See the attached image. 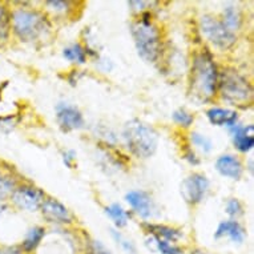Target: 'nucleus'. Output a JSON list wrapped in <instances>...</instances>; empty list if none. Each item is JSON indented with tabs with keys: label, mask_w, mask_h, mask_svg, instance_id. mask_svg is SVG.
Instances as JSON below:
<instances>
[{
	"label": "nucleus",
	"mask_w": 254,
	"mask_h": 254,
	"mask_svg": "<svg viewBox=\"0 0 254 254\" xmlns=\"http://www.w3.org/2000/svg\"><path fill=\"white\" fill-rule=\"evenodd\" d=\"M218 84L217 67L210 55L206 52L197 54L193 59L190 73V96L197 103L210 100L216 93Z\"/></svg>",
	"instance_id": "f257e3e1"
},
{
	"label": "nucleus",
	"mask_w": 254,
	"mask_h": 254,
	"mask_svg": "<svg viewBox=\"0 0 254 254\" xmlns=\"http://www.w3.org/2000/svg\"><path fill=\"white\" fill-rule=\"evenodd\" d=\"M124 138L127 145L134 156L148 158L156 152L158 137L150 125L138 120L127 123L124 128Z\"/></svg>",
	"instance_id": "f03ea898"
},
{
	"label": "nucleus",
	"mask_w": 254,
	"mask_h": 254,
	"mask_svg": "<svg viewBox=\"0 0 254 254\" xmlns=\"http://www.w3.org/2000/svg\"><path fill=\"white\" fill-rule=\"evenodd\" d=\"M132 35L138 55L149 63L156 62L161 52V36L152 21L141 19L132 24Z\"/></svg>",
	"instance_id": "7ed1b4c3"
},
{
	"label": "nucleus",
	"mask_w": 254,
	"mask_h": 254,
	"mask_svg": "<svg viewBox=\"0 0 254 254\" xmlns=\"http://www.w3.org/2000/svg\"><path fill=\"white\" fill-rule=\"evenodd\" d=\"M11 24L13 32L25 42L38 39L48 29L46 17L32 9H15L11 15Z\"/></svg>",
	"instance_id": "20e7f679"
},
{
	"label": "nucleus",
	"mask_w": 254,
	"mask_h": 254,
	"mask_svg": "<svg viewBox=\"0 0 254 254\" xmlns=\"http://www.w3.org/2000/svg\"><path fill=\"white\" fill-rule=\"evenodd\" d=\"M221 96L232 104H245L252 100L253 91L250 84L237 72L226 69L220 76Z\"/></svg>",
	"instance_id": "39448f33"
},
{
	"label": "nucleus",
	"mask_w": 254,
	"mask_h": 254,
	"mask_svg": "<svg viewBox=\"0 0 254 254\" xmlns=\"http://www.w3.org/2000/svg\"><path fill=\"white\" fill-rule=\"evenodd\" d=\"M201 31L209 42L221 50H228L236 43V35L232 34L222 21L205 15L201 19Z\"/></svg>",
	"instance_id": "423d86ee"
},
{
	"label": "nucleus",
	"mask_w": 254,
	"mask_h": 254,
	"mask_svg": "<svg viewBox=\"0 0 254 254\" xmlns=\"http://www.w3.org/2000/svg\"><path fill=\"white\" fill-rule=\"evenodd\" d=\"M209 181L204 175L194 173L181 184V194L189 204H198L208 190Z\"/></svg>",
	"instance_id": "0eeeda50"
},
{
	"label": "nucleus",
	"mask_w": 254,
	"mask_h": 254,
	"mask_svg": "<svg viewBox=\"0 0 254 254\" xmlns=\"http://www.w3.org/2000/svg\"><path fill=\"white\" fill-rule=\"evenodd\" d=\"M11 198L17 208L24 209L28 212H35L42 206L43 201H44V194L35 188L20 187L13 190Z\"/></svg>",
	"instance_id": "6e6552de"
},
{
	"label": "nucleus",
	"mask_w": 254,
	"mask_h": 254,
	"mask_svg": "<svg viewBox=\"0 0 254 254\" xmlns=\"http://www.w3.org/2000/svg\"><path fill=\"white\" fill-rule=\"evenodd\" d=\"M58 121L63 129L72 130L79 129L84 124L83 115L76 107L69 104H59L58 105Z\"/></svg>",
	"instance_id": "1a4fd4ad"
},
{
	"label": "nucleus",
	"mask_w": 254,
	"mask_h": 254,
	"mask_svg": "<svg viewBox=\"0 0 254 254\" xmlns=\"http://www.w3.org/2000/svg\"><path fill=\"white\" fill-rule=\"evenodd\" d=\"M42 212L47 220L52 222H59V224H65L71 222V214L68 212V209L54 198H47L43 201Z\"/></svg>",
	"instance_id": "9d476101"
},
{
	"label": "nucleus",
	"mask_w": 254,
	"mask_h": 254,
	"mask_svg": "<svg viewBox=\"0 0 254 254\" xmlns=\"http://www.w3.org/2000/svg\"><path fill=\"white\" fill-rule=\"evenodd\" d=\"M125 200L142 218L152 216V198L148 193L142 190H132L125 196Z\"/></svg>",
	"instance_id": "9b49d317"
},
{
	"label": "nucleus",
	"mask_w": 254,
	"mask_h": 254,
	"mask_svg": "<svg viewBox=\"0 0 254 254\" xmlns=\"http://www.w3.org/2000/svg\"><path fill=\"white\" fill-rule=\"evenodd\" d=\"M216 169L222 176L233 180H238L242 175L241 161L232 154H224V156L218 157L216 163Z\"/></svg>",
	"instance_id": "f8f14e48"
},
{
	"label": "nucleus",
	"mask_w": 254,
	"mask_h": 254,
	"mask_svg": "<svg viewBox=\"0 0 254 254\" xmlns=\"http://www.w3.org/2000/svg\"><path fill=\"white\" fill-rule=\"evenodd\" d=\"M224 236H228L234 244H242L245 240V232L237 221H222L221 222L214 233V238H221Z\"/></svg>",
	"instance_id": "ddd939ff"
},
{
	"label": "nucleus",
	"mask_w": 254,
	"mask_h": 254,
	"mask_svg": "<svg viewBox=\"0 0 254 254\" xmlns=\"http://www.w3.org/2000/svg\"><path fill=\"white\" fill-rule=\"evenodd\" d=\"M234 145L241 152H249L254 146V127H237L233 130Z\"/></svg>",
	"instance_id": "4468645a"
},
{
	"label": "nucleus",
	"mask_w": 254,
	"mask_h": 254,
	"mask_svg": "<svg viewBox=\"0 0 254 254\" xmlns=\"http://www.w3.org/2000/svg\"><path fill=\"white\" fill-rule=\"evenodd\" d=\"M209 121L217 127H234L237 121V112L225 108H210L206 112Z\"/></svg>",
	"instance_id": "2eb2a0df"
},
{
	"label": "nucleus",
	"mask_w": 254,
	"mask_h": 254,
	"mask_svg": "<svg viewBox=\"0 0 254 254\" xmlns=\"http://www.w3.org/2000/svg\"><path fill=\"white\" fill-rule=\"evenodd\" d=\"M46 236V230L43 229V228H39V226H35L32 229L28 230V233L25 234V238L23 244H21V250L25 252V253H31V252H34L39 245H40V242Z\"/></svg>",
	"instance_id": "dca6fc26"
},
{
	"label": "nucleus",
	"mask_w": 254,
	"mask_h": 254,
	"mask_svg": "<svg viewBox=\"0 0 254 254\" xmlns=\"http://www.w3.org/2000/svg\"><path fill=\"white\" fill-rule=\"evenodd\" d=\"M146 226L149 228V232L153 234L154 238H157V240H164V241H168V242H175L181 237V233H180L179 230L172 229V228H169V226L149 225V224H148Z\"/></svg>",
	"instance_id": "f3484780"
},
{
	"label": "nucleus",
	"mask_w": 254,
	"mask_h": 254,
	"mask_svg": "<svg viewBox=\"0 0 254 254\" xmlns=\"http://www.w3.org/2000/svg\"><path fill=\"white\" fill-rule=\"evenodd\" d=\"M222 24L225 25L232 34L240 28V25H241V15H240V11H238L237 7H234V5H228L226 7L225 11H224V21H222Z\"/></svg>",
	"instance_id": "a211bd4d"
},
{
	"label": "nucleus",
	"mask_w": 254,
	"mask_h": 254,
	"mask_svg": "<svg viewBox=\"0 0 254 254\" xmlns=\"http://www.w3.org/2000/svg\"><path fill=\"white\" fill-rule=\"evenodd\" d=\"M105 213L112 218L113 222H115V225H116L117 228H123V226L127 225L128 216H127V213H125V210L121 208L120 205H111V206H108V208L105 209Z\"/></svg>",
	"instance_id": "6ab92c4d"
},
{
	"label": "nucleus",
	"mask_w": 254,
	"mask_h": 254,
	"mask_svg": "<svg viewBox=\"0 0 254 254\" xmlns=\"http://www.w3.org/2000/svg\"><path fill=\"white\" fill-rule=\"evenodd\" d=\"M63 55H64V58L67 59V60H69V62L80 63V64H83V63H85V60H87L85 50H84L80 44H73V46L68 47V48L64 50Z\"/></svg>",
	"instance_id": "aec40b11"
},
{
	"label": "nucleus",
	"mask_w": 254,
	"mask_h": 254,
	"mask_svg": "<svg viewBox=\"0 0 254 254\" xmlns=\"http://www.w3.org/2000/svg\"><path fill=\"white\" fill-rule=\"evenodd\" d=\"M153 240L156 249L161 254H183V250L177 248L176 245H172L171 242L164 241V240H157V238H153Z\"/></svg>",
	"instance_id": "412c9836"
},
{
	"label": "nucleus",
	"mask_w": 254,
	"mask_h": 254,
	"mask_svg": "<svg viewBox=\"0 0 254 254\" xmlns=\"http://www.w3.org/2000/svg\"><path fill=\"white\" fill-rule=\"evenodd\" d=\"M15 190V184L8 177H0V201H4Z\"/></svg>",
	"instance_id": "4be33fe9"
},
{
	"label": "nucleus",
	"mask_w": 254,
	"mask_h": 254,
	"mask_svg": "<svg viewBox=\"0 0 254 254\" xmlns=\"http://www.w3.org/2000/svg\"><path fill=\"white\" fill-rule=\"evenodd\" d=\"M8 13L5 11L4 5L0 3V40H3V39L7 38V35H8Z\"/></svg>",
	"instance_id": "5701e85b"
},
{
	"label": "nucleus",
	"mask_w": 254,
	"mask_h": 254,
	"mask_svg": "<svg viewBox=\"0 0 254 254\" xmlns=\"http://www.w3.org/2000/svg\"><path fill=\"white\" fill-rule=\"evenodd\" d=\"M173 120H175V123H177L179 125L189 127V125H192V123L194 121V117H193L190 113H188L187 111H184V109H177V111L173 113Z\"/></svg>",
	"instance_id": "b1692460"
},
{
	"label": "nucleus",
	"mask_w": 254,
	"mask_h": 254,
	"mask_svg": "<svg viewBox=\"0 0 254 254\" xmlns=\"http://www.w3.org/2000/svg\"><path fill=\"white\" fill-rule=\"evenodd\" d=\"M192 141L194 145L201 148L204 152H209V150L212 149V141L208 137H205L204 134L192 133Z\"/></svg>",
	"instance_id": "393cba45"
},
{
	"label": "nucleus",
	"mask_w": 254,
	"mask_h": 254,
	"mask_svg": "<svg viewBox=\"0 0 254 254\" xmlns=\"http://www.w3.org/2000/svg\"><path fill=\"white\" fill-rule=\"evenodd\" d=\"M112 236L113 238L116 240L117 244H120V246L123 248V249L127 252L128 254H134L136 253V248H134V245L132 244L130 241H128V240H125L123 236H121L119 232H115V230H112Z\"/></svg>",
	"instance_id": "a878e982"
},
{
	"label": "nucleus",
	"mask_w": 254,
	"mask_h": 254,
	"mask_svg": "<svg viewBox=\"0 0 254 254\" xmlns=\"http://www.w3.org/2000/svg\"><path fill=\"white\" fill-rule=\"evenodd\" d=\"M226 213L232 217H236L238 214H241L242 213V206L240 204V201L236 200V198H232V200L228 201V204H226Z\"/></svg>",
	"instance_id": "bb28decb"
},
{
	"label": "nucleus",
	"mask_w": 254,
	"mask_h": 254,
	"mask_svg": "<svg viewBox=\"0 0 254 254\" xmlns=\"http://www.w3.org/2000/svg\"><path fill=\"white\" fill-rule=\"evenodd\" d=\"M89 254H112L111 250L100 241H92L91 242V253Z\"/></svg>",
	"instance_id": "cd10ccee"
},
{
	"label": "nucleus",
	"mask_w": 254,
	"mask_h": 254,
	"mask_svg": "<svg viewBox=\"0 0 254 254\" xmlns=\"http://www.w3.org/2000/svg\"><path fill=\"white\" fill-rule=\"evenodd\" d=\"M47 5L48 7H51V9H54V11H65L67 9V5L68 3H65V1H47Z\"/></svg>",
	"instance_id": "c85d7f7f"
},
{
	"label": "nucleus",
	"mask_w": 254,
	"mask_h": 254,
	"mask_svg": "<svg viewBox=\"0 0 254 254\" xmlns=\"http://www.w3.org/2000/svg\"><path fill=\"white\" fill-rule=\"evenodd\" d=\"M3 254H23L20 246H9L5 250H3Z\"/></svg>",
	"instance_id": "c756f323"
},
{
	"label": "nucleus",
	"mask_w": 254,
	"mask_h": 254,
	"mask_svg": "<svg viewBox=\"0 0 254 254\" xmlns=\"http://www.w3.org/2000/svg\"><path fill=\"white\" fill-rule=\"evenodd\" d=\"M73 152H68V153H64V163L67 164L68 167H71V160H73Z\"/></svg>",
	"instance_id": "7c9ffc66"
},
{
	"label": "nucleus",
	"mask_w": 254,
	"mask_h": 254,
	"mask_svg": "<svg viewBox=\"0 0 254 254\" xmlns=\"http://www.w3.org/2000/svg\"><path fill=\"white\" fill-rule=\"evenodd\" d=\"M3 210H4V204H3V201H0V214L3 213Z\"/></svg>",
	"instance_id": "2f4dec72"
},
{
	"label": "nucleus",
	"mask_w": 254,
	"mask_h": 254,
	"mask_svg": "<svg viewBox=\"0 0 254 254\" xmlns=\"http://www.w3.org/2000/svg\"><path fill=\"white\" fill-rule=\"evenodd\" d=\"M190 254H206L205 252H201V250H194V252H192Z\"/></svg>",
	"instance_id": "473e14b6"
},
{
	"label": "nucleus",
	"mask_w": 254,
	"mask_h": 254,
	"mask_svg": "<svg viewBox=\"0 0 254 254\" xmlns=\"http://www.w3.org/2000/svg\"><path fill=\"white\" fill-rule=\"evenodd\" d=\"M0 254H3V250H1V249H0Z\"/></svg>",
	"instance_id": "72a5a7b5"
}]
</instances>
